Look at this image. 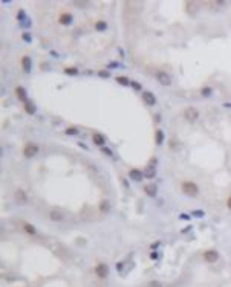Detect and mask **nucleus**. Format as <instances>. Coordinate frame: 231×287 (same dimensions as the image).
<instances>
[{
  "instance_id": "obj_1",
  "label": "nucleus",
  "mask_w": 231,
  "mask_h": 287,
  "mask_svg": "<svg viewBox=\"0 0 231 287\" xmlns=\"http://www.w3.org/2000/svg\"><path fill=\"white\" fill-rule=\"evenodd\" d=\"M181 188H182V193L187 194V196H190V197H194V196H197V193H199V186H197L194 182H191V180L182 182Z\"/></svg>"
},
{
  "instance_id": "obj_2",
  "label": "nucleus",
  "mask_w": 231,
  "mask_h": 287,
  "mask_svg": "<svg viewBox=\"0 0 231 287\" xmlns=\"http://www.w3.org/2000/svg\"><path fill=\"white\" fill-rule=\"evenodd\" d=\"M184 118H185L188 122H194L199 118V110L194 109V107H187L185 110H184Z\"/></svg>"
},
{
  "instance_id": "obj_3",
  "label": "nucleus",
  "mask_w": 231,
  "mask_h": 287,
  "mask_svg": "<svg viewBox=\"0 0 231 287\" xmlns=\"http://www.w3.org/2000/svg\"><path fill=\"white\" fill-rule=\"evenodd\" d=\"M155 77H156V80L162 84V86H170L172 84V78H170V75L167 74V72H164V70H158L156 74H155Z\"/></svg>"
},
{
  "instance_id": "obj_4",
  "label": "nucleus",
  "mask_w": 231,
  "mask_h": 287,
  "mask_svg": "<svg viewBox=\"0 0 231 287\" xmlns=\"http://www.w3.org/2000/svg\"><path fill=\"white\" fill-rule=\"evenodd\" d=\"M38 151H40V147L37 145V144H34V142H29V144H26L25 150H23V154H25L26 157H32V156H35Z\"/></svg>"
},
{
  "instance_id": "obj_5",
  "label": "nucleus",
  "mask_w": 231,
  "mask_h": 287,
  "mask_svg": "<svg viewBox=\"0 0 231 287\" xmlns=\"http://www.w3.org/2000/svg\"><path fill=\"white\" fill-rule=\"evenodd\" d=\"M202 257H204V260H205L207 263H216L217 258H219V254H217V251L210 249V251H205Z\"/></svg>"
},
{
  "instance_id": "obj_6",
  "label": "nucleus",
  "mask_w": 231,
  "mask_h": 287,
  "mask_svg": "<svg viewBox=\"0 0 231 287\" xmlns=\"http://www.w3.org/2000/svg\"><path fill=\"white\" fill-rule=\"evenodd\" d=\"M95 273H97V276H100V278H106L107 275H109V266L107 264H98L97 267H95Z\"/></svg>"
},
{
  "instance_id": "obj_7",
  "label": "nucleus",
  "mask_w": 231,
  "mask_h": 287,
  "mask_svg": "<svg viewBox=\"0 0 231 287\" xmlns=\"http://www.w3.org/2000/svg\"><path fill=\"white\" fill-rule=\"evenodd\" d=\"M129 177L132 180H135V182H140L141 179H144V171H140L138 168H132L129 171Z\"/></svg>"
},
{
  "instance_id": "obj_8",
  "label": "nucleus",
  "mask_w": 231,
  "mask_h": 287,
  "mask_svg": "<svg viewBox=\"0 0 231 287\" xmlns=\"http://www.w3.org/2000/svg\"><path fill=\"white\" fill-rule=\"evenodd\" d=\"M143 101L147 104V106H155L156 104V98L152 92H143Z\"/></svg>"
},
{
  "instance_id": "obj_9",
  "label": "nucleus",
  "mask_w": 231,
  "mask_h": 287,
  "mask_svg": "<svg viewBox=\"0 0 231 287\" xmlns=\"http://www.w3.org/2000/svg\"><path fill=\"white\" fill-rule=\"evenodd\" d=\"M15 200L18 203H26L28 202V196H26L25 191H23V189H17L15 191Z\"/></svg>"
},
{
  "instance_id": "obj_10",
  "label": "nucleus",
  "mask_w": 231,
  "mask_h": 287,
  "mask_svg": "<svg viewBox=\"0 0 231 287\" xmlns=\"http://www.w3.org/2000/svg\"><path fill=\"white\" fill-rule=\"evenodd\" d=\"M49 217H51V220H54V222H61V220L64 219V215H63L58 209H52V211L49 212Z\"/></svg>"
},
{
  "instance_id": "obj_11",
  "label": "nucleus",
  "mask_w": 231,
  "mask_h": 287,
  "mask_svg": "<svg viewBox=\"0 0 231 287\" xmlns=\"http://www.w3.org/2000/svg\"><path fill=\"white\" fill-rule=\"evenodd\" d=\"M92 140H94L95 145H100V147H103V145H104V142H106L104 136L100 134V133H94V136H92Z\"/></svg>"
},
{
  "instance_id": "obj_12",
  "label": "nucleus",
  "mask_w": 231,
  "mask_h": 287,
  "mask_svg": "<svg viewBox=\"0 0 231 287\" xmlns=\"http://www.w3.org/2000/svg\"><path fill=\"white\" fill-rule=\"evenodd\" d=\"M15 93H17V98L20 99V101H28L26 99V90H25V87H21V86H18L17 89H15Z\"/></svg>"
},
{
  "instance_id": "obj_13",
  "label": "nucleus",
  "mask_w": 231,
  "mask_h": 287,
  "mask_svg": "<svg viewBox=\"0 0 231 287\" xmlns=\"http://www.w3.org/2000/svg\"><path fill=\"white\" fill-rule=\"evenodd\" d=\"M144 191L149 197H155L156 196V186L155 185H146L144 186Z\"/></svg>"
},
{
  "instance_id": "obj_14",
  "label": "nucleus",
  "mask_w": 231,
  "mask_h": 287,
  "mask_svg": "<svg viewBox=\"0 0 231 287\" xmlns=\"http://www.w3.org/2000/svg\"><path fill=\"white\" fill-rule=\"evenodd\" d=\"M58 21L61 23V25H69V23L72 21V15H71V14H61L60 18H58Z\"/></svg>"
},
{
  "instance_id": "obj_15",
  "label": "nucleus",
  "mask_w": 231,
  "mask_h": 287,
  "mask_svg": "<svg viewBox=\"0 0 231 287\" xmlns=\"http://www.w3.org/2000/svg\"><path fill=\"white\" fill-rule=\"evenodd\" d=\"M21 67H23V70H25V72H29V70H31V60H29V57H23V58H21Z\"/></svg>"
},
{
  "instance_id": "obj_16",
  "label": "nucleus",
  "mask_w": 231,
  "mask_h": 287,
  "mask_svg": "<svg viewBox=\"0 0 231 287\" xmlns=\"http://www.w3.org/2000/svg\"><path fill=\"white\" fill-rule=\"evenodd\" d=\"M155 139H156V144H158V145H161V144L164 142V133H162V130H156V133H155Z\"/></svg>"
},
{
  "instance_id": "obj_17",
  "label": "nucleus",
  "mask_w": 231,
  "mask_h": 287,
  "mask_svg": "<svg viewBox=\"0 0 231 287\" xmlns=\"http://www.w3.org/2000/svg\"><path fill=\"white\" fill-rule=\"evenodd\" d=\"M25 110H26L29 115H34V113H35V106H34L31 101H26V102H25Z\"/></svg>"
},
{
  "instance_id": "obj_18",
  "label": "nucleus",
  "mask_w": 231,
  "mask_h": 287,
  "mask_svg": "<svg viewBox=\"0 0 231 287\" xmlns=\"http://www.w3.org/2000/svg\"><path fill=\"white\" fill-rule=\"evenodd\" d=\"M23 228H25V231H26L28 234H31V235H35V234H37V229H35L31 223H25V225H23Z\"/></svg>"
},
{
  "instance_id": "obj_19",
  "label": "nucleus",
  "mask_w": 231,
  "mask_h": 287,
  "mask_svg": "<svg viewBox=\"0 0 231 287\" xmlns=\"http://www.w3.org/2000/svg\"><path fill=\"white\" fill-rule=\"evenodd\" d=\"M115 80H117V83H118V84H121V86H129V84H132V83H130V80H129L127 77H117Z\"/></svg>"
},
{
  "instance_id": "obj_20",
  "label": "nucleus",
  "mask_w": 231,
  "mask_h": 287,
  "mask_svg": "<svg viewBox=\"0 0 231 287\" xmlns=\"http://www.w3.org/2000/svg\"><path fill=\"white\" fill-rule=\"evenodd\" d=\"M64 74H66V75H77V74H78V69H77V67H66V69H64Z\"/></svg>"
},
{
  "instance_id": "obj_21",
  "label": "nucleus",
  "mask_w": 231,
  "mask_h": 287,
  "mask_svg": "<svg viewBox=\"0 0 231 287\" xmlns=\"http://www.w3.org/2000/svg\"><path fill=\"white\" fill-rule=\"evenodd\" d=\"M106 28H107V23H106V21H97V23H95V29H97V31H104Z\"/></svg>"
},
{
  "instance_id": "obj_22",
  "label": "nucleus",
  "mask_w": 231,
  "mask_h": 287,
  "mask_svg": "<svg viewBox=\"0 0 231 287\" xmlns=\"http://www.w3.org/2000/svg\"><path fill=\"white\" fill-rule=\"evenodd\" d=\"M144 177H147V179H152V177H155V170L152 168V166H149V168L144 171Z\"/></svg>"
},
{
  "instance_id": "obj_23",
  "label": "nucleus",
  "mask_w": 231,
  "mask_h": 287,
  "mask_svg": "<svg viewBox=\"0 0 231 287\" xmlns=\"http://www.w3.org/2000/svg\"><path fill=\"white\" fill-rule=\"evenodd\" d=\"M100 209H101L103 212H107V211H109V202H107V200H103V202L100 203Z\"/></svg>"
},
{
  "instance_id": "obj_24",
  "label": "nucleus",
  "mask_w": 231,
  "mask_h": 287,
  "mask_svg": "<svg viewBox=\"0 0 231 287\" xmlns=\"http://www.w3.org/2000/svg\"><path fill=\"white\" fill-rule=\"evenodd\" d=\"M98 75H100L101 78H109V77H110L109 70H100V72H98Z\"/></svg>"
},
{
  "instance_id": "obj_25",
  "label": "nucleus",
  "mask_w": 231,
  "mask_h": 287,
  "mask_svg": "<svg viewBox=\"0 0 231 287\" xmlns=\"http://www.w3.org/2000/svg\"><path fill=\"white\" fill-rule=\"evenodd\" d=\"M78 133V130L77 128H74V127H71V128H66V134H77Z\"/></svg>"
},
{
  "instance_id": "obj_26",
  "label": "nucleus",
  "mask_w": 231,
  "mask_h": 287,
  "mask_svg": "<svg viewBox=\"0 0 231 287\" xmlns=\"http://www.w3.org/2000/svg\"><path fill=\"white\" fill-rule=\"evenodd\" d=\"M210 93H211V89H210V87H204V89H202V95H204V96H208Z\"/></svg>"
},
{
  "instance_id": "obj_27",
  "label": "nucleus",
  "mask_w": 231,
  "mask_h": 287,
  "mask_svg": "<svg viewBox=\"0 0 231 287\" xmlns=\"http://www.w3.org/2000/svg\"><path fill=\"white\" fill-rule=\"evenodd\" d=\"M191 214L194 215V217H204V215H205V212H204V211H193Z\"/></svg>"
},
{
  "instance_id": "obj_28",
  "label": "nucleus",
  "mask_w": 231,
  "mask_h": 287,
  "mask_svg": "<svg viewBox=\"0 0 231 287\" xmlns=\"http://www.w3.org/2000/svg\"><path fill=\"white\" fill-rule=\"evenodd\" d=\"M101 151H103V153H106L107 156H112V151H110L109 148H104V147H103V148H101Z\"/></svg>"
},
{
  "instance_id": "obj_29",
  "label": "nucleus",
  "mask_w": 231,
  "mask_h": 287,
  "mask_svg": "<svg viewBox=\"0 0 231 287\" xmlns=\"http://www.w3.org/2000/svg\"><path fill=\"white\" fill-rule=\"evenodd\" d=\"M132 86H133V89H136V90H141V84H138V83H132Z\"/></svg>"
},
{
  "instance_id": "obj_30",
  "label": "nucleus",
  "mask_w": 231,
  "mask_h": 287,
  "mask_svg": "<svg viewBox=\"0 0 231 287\" xmlns=\"http://www.w3.org/2000/svg\"><path fill=\"white\" fill-rule=\"evenodd\" d=\"M226 206H228V209H231V196H229L228 200H226Z\"/></svg>"
},
{
  "instance_id": "obj_31",
  "label": "nucleus",
  "mask_w": 231,
  "mask_h": 287,
  "mask_svg": "<svg viewBox=\"0 0 231 287\" xmlns=\"http://www.w3.org/2000/svg\"><path fill=\"white\" fill-rule=\"evenodd\" d=\"M23 38H25L26 41H31V35H28V34H23Z\"/></svg>"
},
{
  "instance_id": "obj_32",
  "label": "nucleus",
  "mask_w": 231,
  "mask_h": 287,
  "mask_svg": "<svg viewBox=\"0 0 231 287\" xmlns=\"http://www.w3.org/2000/svg\"><path fill=\"white\" fill-rule=\"evenodd\" d=\"M223 106H225V107H229V109H231V102H225Z\"/></svg>"
}]
</instances>
